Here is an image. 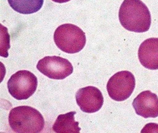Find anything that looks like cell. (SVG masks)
<instances>
[{"instance_id": "obj_9", "label": "cell", "mask_w": 158, "mask_h": 133, "mask_svg": "<svg viewBox=\"0 0 158 133\" xmlns=\"http://www.w3.org/2000/svg\"><path fill=\"white\" fill-rule=\"evenodd\" d=\"M141 65L149 70H158V38H149L141 44L138 50Z\"/></svg>"}, {"instance_id": "obj_14", "label": "cell", "mask_w": 158, "mask_h": 133, "mask_svg": "<svg viewBox=\"0 0 158 133\" xmlns=\"http://www.w3.org/2000/svg\"><path fill=\"white\" fill-rule=\"evenodd\" d=\"M53 2H57V3H65L71 1V0H52Z\"/></svg>"}, {"instance_id": "obj_5", "label": "cell", "mask_w": 158, "mask_h": 133, "mask_svg": "<svg viewBox=\"0 0 158 133\" xmlns=\"http://www.w3.org/2000/svg\"><path fill=\"white\" fill-rule=\"evenodd\" d=\"M135 88V78L129 71H120L111 77L107 83L110 98L116 101H123L133 93Z\"/></svg>"}, {"instance_id": "obj_1", "label": "cell", "mask_w": 158, "mask_h": 133, "mask_svg": "<svg viewBox=\"0 0 158 133\" xmlns=\"http://www.w3.org/2000/svg\"><path fill=\"white\" fill-rule=\"evenodd\" d=\"M119 20L126 30L135 33L148 31L152 24L149 10L141 0H124L119 10Z\"/></svg>"}, {"instance_id": "obj_3", "label": "cell", "mask_w": 158, "mask_h": 133, "mask_svg": "<svg viewBox=\"0 0 158 133\" xmlns=\"http://www.w3.org/2000/svg\"><path fill=\"white\" fill-rule=\"evenodd\" d=\"M54 40L60 50L70 54L81 51L86 44L85 33L72 24L59 26L54 32Z\"/></svg>"}, {"instance_id": "obj_4", "label": "cell", "mask_w": 158, "mask_h": 133, "mask_svg": "<svg viewBox=\"0 0 158 133\" xmlns=\"http://www.w3.org/2000/svg\"><path fill=\"white\" fill-rule=\"evenodd\" d=\"M37 78L27 70H19L12 75L8 81L9 93L16 100H26L36 92Z\"/></svg>"}, {"instance_id": "obj_12", "label": "cell", "mask_w": 158, "mask_h": 133, "mask_svg": "<svg viewBox=\"0 0 158 133\" xmlns=\"http://www.w3.org/2000/svg\"><path fill=\"white\" fill-rule=\"evenodd\" d=\"M1 50H0V56L2 57L7 58L8 56V50L10 49V36L8 33V29L5 28L2 25H1Z\"/></svg>"}, {"instance_id": "obj_7", "label": "cell", "mask_w": 158, "mask_h": 133, "mask_svg": "<svg viewBox=\"0 0 158 133\" xmlns=\"http://www.w3.org/2000/svg\"><path fill=\"white\" fill-rule=\"evenodd\" d=\"M76 101L80 110L86 113H94L102 108L104 98L101 91L95 87L80 89L76 93Z\"/></svg>"}, {"instance_id": "obj_10", "label": "cell", "mask_w": 158, "mask_h": 133, "mask_svg": "<svg viewBox=\"0 0 158 133\" xmlns=\"http://www.w3.org/2000/svg\"><path fill=\"white\" fill-rule=\"evenodd\" d=\"M75 111L66 114L60 115L52 127L56 133H79L81 129L79 127V123L75 121Z\"/></svg>"}, {"instance_id": "obj_11", "label": "cell", "mask_w": 158, "mask_h": 133, "mask_svg": "<svg viewBox=\"0 0 158 133\" xmlns=\"http://www.w3.org/2000/svg\"><path fill=\"white\" fill-rule=\"evenodd\" d=\"M13 10L22 14H31L39 11L44 0H8Z\"/></svg>"}, {"instance_id": "obj_2", "label": "cell", "mask_w": 158, "mask_h": 133, "mask_svg": "<svg viewBox=\"0 0 158 133\" xmlns=\"http://www.w3.org/2000/svg\"><path fill=\"white\" fill-rule=\"evenodd\" d=\"M9 125L16 133H39L45 127V119L36 109L28 106L13 108L8 116Z\"/></svg>"}, {"instance_id": "obj_8", "label": "cell", "mask_w": 158, "mask_h": 133, "mask_svg": "<svg viewBox=\"0 0 158 133\" xmlns=\"http://www.w3.org/2000/svg\"><path fill=\"white\" fill-rule=\"evenodd\" d=\"M136 113L144 118L158 117V97L150 90L140 92L132 103Z\"/></svg>"}, {"instance_id": "obj_13", "label": "cell", "mask_w": 158, "mask_h": 133, "mask_svg": "<svg viewBox=\"0 0 158 133\" xmlns=\"http://www.w3.org/2000/svg\"><path fill=\"white\" fill-rule=\"evenodd\" d=\"M155 129H157L158 131V125L157 123H148V124H147L146 127L143 129V130L141 131V132H157V131H155Z\"/></svg>"}, {"instance_id": "obj_6", "label": "cell", "mask_w": 158, "mask_h": 133, "mask_svg": "<svg viewBox=\"0 0 158 133\" xmlns=\"http://www.w3.org/2000/svg\"><path fill=\"white\" fill-rule=\"evenodd\" d=\"M36 68L51 79L62 80L73 72V68L68 59L60 56H45L39 61Z\"/></svg>"}]
</instances>
